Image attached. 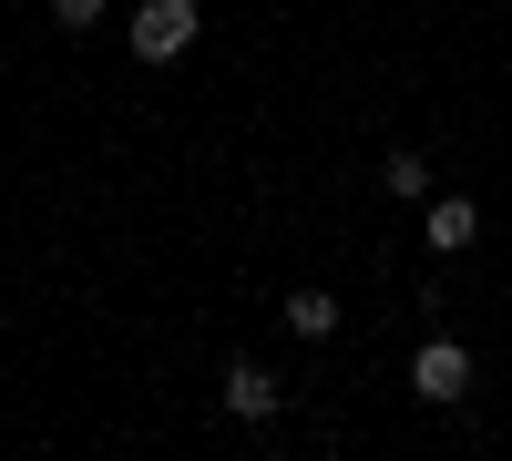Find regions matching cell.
Listing matches in <instances>:
<instances>
[{
  "instance_id": "obj_4",
  "label": "cell",
  "mask_w": 512,
  "mask_h": 461,
  "mask_svg": "<svg viewBox=\"0 0 512 461\" xmlns=\"http://www.w3.org/2000/svg\"><path fill=\"white\" fill-rule=\"evenodd\" d=\"M420 236H431L441 257H461V246L482 236V205L472 195H420Z\"/></svg>"
},
{
  "instance_id": "obj_5",
  "label": "cell",
  "mask_w": 512,
  "mask_h": 461,
  "mask_svg": "<svg viewBox=\"0 0 512 461\" xmlns=\"http://www.w3.org/2000/svg\"><path fill=\"white\" fill-rule=\"evenodd\" d=\"M287 328H297V339H338V298H328V287H297V298H287Z\"/></svg>"
},
{
  "instance_id": "obj_7",
  "label": "cell",
  "mask_w": 512,
  "mask_h": 461,
  "mask_svg": "<svg viewBox=\"0 0 512 461\" xmlns=\"http://www.w3.org/2000/svg\"><path fill=\"white\" fill-rule=\"evenodd\" d=\"M52 21H62V31H93V21H103V0H52Z\"/></svg>"
},
{
  "instance_id": "obj_2",
  "label": "cell",
  "mask_w": 512,
  "mask_h": 461,
  "mask_svg": "<svg viewBox=\"0 0 512 461\" xmlns=\"http://www.w3.org/2000/svg\"><path fill=\"white\" fill-rule=\"evenodd\" d=\"M461 390H472V349H461V339H420V349H410V400L451 410Z\"/></svg>"
},
{
  "instance_id": "obj_6",
  "label": "cell",
  "mask_w": 512,
  "mask_h": 461,
  "mask_svg": "<svg viewBox=\"0 0 512 461\" xmlns=\"http://www.w3.org/2000/svg\"><path fill=\"white\" fill-rule=\"evenodd\" d=\"M379 185H390L400 205H420V195H431V154H420V144H400L390 164H379Z\"/></svg>"
},
{
  "instance_id": "obj_3",
  "label": "cell",
  "mask_w": 512,
  "mask_h": 461,
  "mask_svg": "<svg viewBox=\"0 0 512 461\" xmlns=\"http://www.w3.org/2000/svg\"><path fill=\"white\" fill-rule=\"evenodd\" d=\"M216 400H226V421H246V431H256V421H277V400H287V390H277V369H256V359H236Z\"/></svg>"
},
{
  "instance_id": "obj_1",
  "label": "cell",
  "mask_w": 512,
  "mask_h": 461,
  "mask_svg": "<svg viewBox=\"0 0 512 461\" xmlns=\"http://www.w3.org/2000/svg\"><path fill=\"white\" fill-rule=\"evenodd\" d=\"M195 31H205V11H195V0H144V11L134 21H123V41H134V62H185L195 52Z\"/></svg>"
}]
</instances>
